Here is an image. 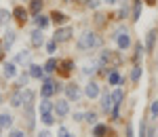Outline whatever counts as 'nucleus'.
I'll list each match as a JSON object with an SVG mask.
<instances>
[{
  "label": "nucleus",
  "mask_w": 158,
  "mask_h": 137,
  "mask_svg": "<svg viewBox=\"0 0 158 137\" xmlns=\"http://www.w3.org/2000/svg\"><path fill=\"white\" fill-rule=\"evenodd\" d=\"M97 44H99V36L95 32H85L78 38V49L80 51H91V49H95Z\"/></svg>",
  "instance_id": "nucleus-1"
},
{
  "label": "nucleus",
  "mask_w": 158,
  "mask_h": 137,
  "mask_svg": "<svg viewBox=\"0 0 158 137\" xmlns=\"http://www.w3.org/2000/svg\"><path fill=\"white\" fill-rule=\"evenodd\" d=\"M114 38H116L118 49H120V51H127L129 47H131V36H129V32H127V30H118V32L114 34Z\"/></svg>",
  "instance_id": "nucleus-2"
},
{
  "label": "nucleus",
  "mask_w": 158,
  "mask_h": 137,
  "mask_svg": "<svg viewBox=\"0 0 158 137\" xmlns=\"http://www.w3.org/2000/svg\"><path fill=\"white\" fill-rule=\"evenodd\" d=\"M53 112H55V116H59V118L68 116V112H70V103H68V99H57L55 106H53Z\"/></svg>",
  "instance_id": "nucleus-3"
},
{
  "label": "nucleus",
  "mask_w": 158,
  "mask_h": 137,
  "mask_svg": "<svg viewBox=\"0 0 158 137\" xmlns=\"http://www.w3.org/2000/svg\"><path fill=\"white\" fill-rule=\"evenodd\" d=\"M70 38H72V30H70V27H59V30L55 32L53 40H55V42H68Z\"/></svg>",
  "instance_id": "nucleus-4"
},
{
  "label": "nucleus",
  "mask_w": 158,
  "mask_h": 137,
  "mask_svg": "<svg viewBox=\"0 0 158 137\" xmlns=\"http://www.w3.org/2000/svg\"><path fill=\"white\" fill-rule=\"evenodd\" d=\"M65 95H68V101H78L82 93H80L78 85H68V87H65Z\"/></svg>",
  "instance_id": "nucleus-5"
},
{
  "label": "nucleus",
  "mask_w": 158,
  "mask_h": 137,
  "mask_svg": "<svg viewBox=\"0 0 158 137\" xmlns=\"http://www.w3.org/2000/svg\"><path fill=\"white\" fill-rule=\"evenodd\" d=\"M30 40H32V44H34V47H42V44H44V34H42V30L36 27V30L32 32Z\"/></svg>",
  "instance_id": "nucleus-6"
},
{
  "label": "nucleus",
  "mask_w": 158,
  "mask_h": 137,
  "mask_svg": "<svg viewBox=\"0 0 158 137\" xmlns=\"http://www.w3.org/2000/svg\"><path fill=\"white\" fill-rule=\"evenodd\" d=\"M85 95L89 97V99L99 97V85H97V82H89V85L85 87Z\"/></svg>",
  "instance_id": "nucleus-7"
},
{
  "label": "nucleus",
  "mask_w": 158,
  "mask_h": 137,
  "mask_svg": "<svg viewBox=\"0 0 158 137\" xmlns=\"http://www.w3.org/2000/svg\"><path fill=\"white\" fill-rule=\"evenodd\" d=\"M40 93H42V97H51L53 93H57V91H55V82L47 78V80H44V85H42V89H40Z\"/></svg>",
  "instance_id": "nucleus-8"
},
{
  "label": "nucleus",
  "mask_w": 158,
  "mask_h": 137,
  "mask_svg": "<svg viewBox=\"0 0 158 137\" xmlns=\"http://www.w3.org/2000/svg\"><path fill=\"white\" fill-rule=\"evenodd\" d=\"M101 108L106 112H112L114 110V99H112V93H103L101 95Z\"/></svg>",
  "instance_id": "nucleus-9"
},
{
  "label": "nucleus",
  "mask_w": 158,
  "mask_h": 137,
  "mask_svg": "<svg viewBox=\"0 0 158 137\" xmlns=\"http://www.w3.org/2000/svg\"><path fill=\"white\" fill-rule=\"evenodd\" d=\"M11 106H13V108L23 106V89H17V91L11 95Z\"/></svg>",
  "instance_id": "nucleus-10"
},
{
  "label": "nucleus",
  "mask_w": 158,
  "mask_h": 137,
  "mask_svg": "<svg viewBox=\"0 0 158 137\" xmlns=\"http://www.w3.org/2000/svg\"><path fill=\"white\" fill-rule=\"evenodd\" d=\"M53 106H55V103H53V101H51L49 97H44V99L40 101V106H38V112H40V114H47V112H53Z\"/></svg>",
  "instance_id": "nucleus-11"
},
{
  "label": "nucleus",
  "mask_w": 158,
  "mask_h": 137,
  "mask_svg": "<svg viewBox=\"0 0 158 137\" xmlns=\"http://www.w3.org/2000/svg\"><path fill=\"white\" fill-rule=\"evenodd\" d=\"M13 15H15V19H17L19 23H25V21H27V11H25L23 6H17V9L13 11Z\"/></svg>",
  "instance_id": "nucleus-12"
},
{
  "label": "nucleus",
  "mask_w": 158,
  "mask_h": 137,
  "mask_svg": "<svg viewBox=\"0 0 158 137\" xmlns=\"http://www.w3.org/2000/svg\"><path fill=\"white\" fill-rule=\"evenodd\" d=\"M2 70H4L6 78H13V76H17V63H4Z\"/></svg>",
  "instance_id": "nucleus-13"
},
{
  "label": "nucleus",
  "mask_w": 158,
  "mask_h": 137,
  "mask_svg": "<svg viewBox=\"0 0 158 137\" xmlns=\"http://www.w3.org/2000/svg\"><path fill=\"white\" fill-rule=\"evenodd\" d=\"M30 76H32V78H42V76H44V65L40 68L36 63H32V65H30Z\"/></svg>",
  "instance_id": "nucleus-14"
},
{
  "label": "nucleus",
  "mask_w": 158,
  "mask_h": 137,
  "mask_svg": "<svg viewBox=\"0 0 158 137\" xmlns=\"http://www.w3.org/2000/svg\"><path fill=\"white\" fill-rule=\"evenodd\" d=\"M11 125H13V116L11 114H0V129H11Z\"/></svg>",
  "instance_id": "nucleus-15"
},
{
  "label": "nucleus",
  "mask_w": 158,
  "mask_h": 137,
  "mask_svg": "<svg viewBox=\"0 0 158 137\" xmlns=\"http://www.w3.org/2000/svg\"><path fill=\"white\" fill-rule=\"evenodd\" d=\"M154 42H156V30H150L148 36H146V49L152 51L154 49Z\"/></svg>",
  "instance_id": "nucleus-16"
},
{
  "label": "nucleus",
  "mask_w": 158,
  "mask_h": 137,
  "mask_svg": "<svg viewBox=\"0 0 158 137\" xmlns=\"http://www.w3.org/2000/svg\"><path fill=\"white\" fill-rule=\"evenodd\" d=\"M25 122L30 129H34V108L32 106H25Z\"/></svg>",
  "instance_id": "nucleus-17"
},
{
  "label": "nucleus",
  "mask_w": 158,
  "mask_h": 137,
  "mask_svg": "<svg viewBox=\"0 0 158 137\" xmlns=\"http://www.w3.org/2000/svg\"><path fill=\"white\" fill-rule=\"evenodd\" d=\"M25 61H30V51L21 49L17 53V57H15V63H25Z\"/></svg>",
  "instance_id": "nucleus-18"
},
{
  "label": "nucleus",
  "mask_w": 158,
  "mask_h": 137,
  "mask_svg": "<svg viewBox=\"0 0 158 137\" xmlns=\"http://www.w3.org/2000/svg\"><path fill=\"white\" fill-rule=\"evenodd\" d=\"M34 23H36L40 30H44V27L49 25V17H44V15H40V13H38L36 17H34Z\"/></svg>",
  "instance_id": "nucleus-19"
},
{
  "label": "nucleus",
  "mask_w": 158,
  "mask_h": 137,
  "mask_svg": "<svg viewBox=\"0 0 158 137\" xmlns=\"http://www.w3.org/2000/svg\"><path fill=\"white\" fill-rule=\"evenodd\" d=\"M40 120L44 122V125H55V112H47V114H40Z\"/></svg>",
  "instance_id": "nucleus-20"
},
{
  "label": "nucleus",
  "mask_w": 158,
  "mask_h": 137,
  "mask_svg": "<svg viewBox=\"0 0 158 137\" xmlns=\"http://www.w3.org/2000/svg\"><path fill=\"white\" fill-rule=\"evenodd\" d=\"M106 133H108V127L106 125H95V129H93V137H106Z\"/></svg>",
  "instance_id": "nucleus-21"
},
{
  "label": "nucleus",
  "mask_w": 158,
  "mask_h": 137,
  "mask_svg": "<svg viewBox=\"0 0 158 137\" xmlns=\"http://www.w3.org/2000/svg\"><path fill=\"white\" fill-rule=\"evenodd\" d=\"M2 42H4V49H9L13 42H15V32H6L4 38H2Z\"/></svg>",
  "instance_id": "nucleus-22"
},
{
  "label": "nucleus",
  "mask_w": 158,
  "mask_h": 137,
  "mask_svg": "<svg viewBox=\"0 0 158 137\" xmlns=\"http://www.w3.org/2000/svg\"><path fill=\"white\" fill-rule=\"evenodd\" d=\"M57 68H59V63H57V59H53V57L44 63V72H55Z\"/></svg>",
  "instance_id": "nucleus-23"
},
{
  "label": "nucleus",
  "mask_w": 158,
  "mask_h": 137,
  "mask_svg": "<svg viewBox=\"0 0 158 137\" xmlns=\"http://www.w3.org/2000/svg\"><path fill=\"white\" fill-rule=\"evenodd\" d=\"M108 82H110V85H120V82H122L120 74H118V72H110V74H108Z\"/></svg>",
  "instance_id": "nucleus-24"
},
{
  "label": "nucleus",
  "mask_w": 158,
  "mask_h": 137,
  "mask_svg": "<svg viewBox=\"0 0 158 137\" xmlns=\"http://www.w3.org/2000/svg\"><path fill=\"white\" fill-rule=\"evenodd\" d=\"M32 99H34V91L23 89V106H32Z\"/></svg>",
  "instance_id": "nucleus-25"
},
{
  "label": "nucleus",
  "mask_w": 158,
  "mask_h": 137,
  "mask_svg": "<svg viewBox=\"0 0 158 137\" xmlns=\"http://www.w3.org/2000/svg\"><path fill=\"white\" fill-rule=\"evenodd\" d=\"M30 11L34 13V15H38V13L42 11V0H32V4H30Z\"/></svg>",
  "instance_id": "nucleus-26"
},
{
  "label": "nucleus",
  "mask_w": 158,
  "mask_h": 137,
  "mask_svg": "<svg viewBox=\"0 0 158 137\" xmlns=\"http://www.w3.org/2000/svg\"><path fill=\"white\" fill-rule=\"evenodd\" d=\"M141 72H143V70H141V65H135L133 72H131V80H133V82H137V80L141 78Z\"/></svg>",
  "instance_id": "nucleus-27"
},
{
  "label": "nucleus",
  "mask_w": 158,
  "mask_h": 137,
  "mask_svg": "<svg viewBox=\"0 0 158 137\" xmlns=\"http://www.w3.org/2000/svg\"><path fill=\"white\" fill-rule=\"evenodd\" d=\"M51 19H53V21H55V23H63V21H65V19H68V17H65V15H63V13L55 11V13H53V15H51Z\"/></svg>",
  "instance_id": "nucleus-28"
},
{
  "label": "nucleus",
  "mask_w": 158,
  "mask_h": 137,
  "mask_svg": "<svg viewBox=\"0 0 158 137\" xmlns=\"http://www.w3.org/2000/svg\"><path fill=\"white\" fill-rule=\"evenodd\" d=\"M9 19H11V13L6 11V9H0V25H4Z\"/></svg>",
  "instance_id": "nucleus-29"
},
{
  "label": "nucleus",
  "mask_w": 158,
  "mask_h": 137,
  "mask_svg": "<svg viewBox=\"0 0 158 137\" xmlns=\"http://www.w3.org/2000/svg\"><path fill=\"white\" fill-rule=\"evenodd\" d=\"M85 120L89 122V125H97V114H95V112H86L85 114Z\"/></svg>",
  "instance_id": "nucleus-30"
},
{
  "label": "nucleus",
  "mask_w": 158,
  "mask_h": 137,
  "mask_svg": "<svg viewBox=\"0 0 158 137\" xmlns=\"http://www.w3.org/2000/svg\"><path fill=\"white\" fill-rule=\"evenodd\" d=\"M72 68H74V63L70 61V59L61 63V72H63V74H70V72H72Z\"/></svg>",
  "instance_id": "nucleus-31"
},
{
  "label": "nucleus",
  "mask_w": 158,
  "mask_h": 137,
  "mask_svg": "<svg viewBox=\"0 0 158 137\" xmlns=\"http://www.w3.org/2000/svg\"><path fill=\"white\" fill-rule=\"evenodd\" d=\"M139 15H141V2L137 0V2H135V9H133V19L135 21L139 19Z\"/></svg>",
  "instance_id": "nucleus-32"
},
{
  "label": "nucleus",
  "mask_w": 158,
  "mask_h": 137,
  "mask_svg": "<svg viewBox=\"0 0 158 137\" xmlns=\"http://www.w3.org/2000/svg\"><path fill=\"white\" fill-rule=\"evenodd\" d=\"M27 80H30V72H27V74H21V76H19V89H23L25 85H27Z\"/></svg>",
  "instance_id": "nucleus-33"
},
{
  "label": "nucleus",
  "mask_w": 158,
  "mask_h": 137,
  "mask_svg": "<svg viewBox=\"0 0 158 137\" xmlns=\"http://www.w3.org/2000/svg\"><path fill=\"white\" fill-rule=\"evenodd\" d=\"M55 49H57V42H55V40L47 42V53H49V55H53V53H55Z\"/></svg>",
  "instance_id": "nucleus-34"
},
{
  "label": "nucleus",
  "mask_w": 158,
  "mask_h": 137,
  "mask_svg": "<svg viewBox=\"0 0 158 137\" xmlns=\"http://www.w3.org/2000/svg\"><path fill=\"white\" fill-rule=\"evenodd\" d=\"M150 114H152L154 118L158 116V99H156V101H152V106H150Z\"/></svg>",
  "instance_id": "nucleus-35"
},
{
  "label": "nucleus",
  "mask_w": 158,
  "mask_h": 137,
  "mask_svg": "<svg viewBox=\"0 0 158 137\" xmlns=\"http://www.w3.org/2000/svg\"><path fill=\"white\" fill-rule=\"evenodd\" d=\"M82 72H85L86 76H91V74H93V72H95V65H93V63H86L85 68H82Z\"/></svg>",
  "instance_id": "nucleus-36"
},
{
  "label": "nucleus",
  "mask_w": 158,
  "mask_h": 137,
  "mask_svg": "<svg viewBox=\"0 0 158 137\" xmlns=\"http://www.w3.org/2000/svg\"><path fill=\"white\" fill-rule=\"evenodd\" d=\"M70 135V131L65 129V127H59V131H57V137H68Z\"/></svg>",
  "instance_id": "nucleus-37"
},
{
  "label": "nucleus",
  "mask_w": 158,
  "mask_h": 137,
  "mask_svg": "<svg viewBox=\"0 0 158 137\" xmlns=\"http://www.w3.org/2000/svg\"><path fill=\"white\" fill-rule=\"evenodd\" d=\"M99 2H101V0H86V6H89V9H97Z\"/></svg>",
  "instance_id": "nucleus-38"
},
{
  "label": "nucleus",
  "mask_w": 158,
  "mask_h": 137,
  "mask_svg": "<svg viewBox=\"0 0 158 137\" xmlns=\"http://www.w3.org/2000/svg\"><path fill=\"white\" fill-rule=\"evenodd\" d=\"M9 137H23V131H17V129H13L11 133H9Z\"/></svg>",
  "instance_id": "nucleus-39"
},
{
  "label": "nucleus",
  "mask_w": 158,
  "mask_h": 137,
  "mask_svg": "<svg viewBox=\"0 0 158 137\" xmlns=\"http://www.w3.org/2000/svg\"><path fill=\"white\" fill-rule=\"evenodd\" d=\"M74 120H85V114H82V112H76V114H74Z\"/></svg>",
  "instance_id": "nucleus-40"
},
{
  "label": "nucleus",
  "mask_w": 158,
  "mask_h": 137,
  "mask_svg": "<svg viewBox=\"0 0 158 137\" xmlns=\"http://www.w3.org/2000/svg\"><path fill=\"white\" fill-rule=\"evenodd\" d=\"M4 51H6V49H4V42H2V40H0V59H2V57H4Z\"/></svg>",
  "instance_id": "nucleus-41"
},
{
  "label": "nucleus",
  "mask_w": 158,
  "mask_h": 137,
  "mask_svg": "<svg viewBox=\"0 0 158 137\" xmlns=\"http://www.w3.org/2000/svg\"><path fill=\"white\" fill-rule=\"evenodd\" d=\"M38 137H51V131H40Z\"/></svg>",
  "instance_id": "nucleus-42"
},
{
  "label": "nucleus",
  "mask_w": 158,
  "mask_h": 137,
  "mask_svg": "<svg viewBox=\"0 0 158 137\" xmlns=\"http://www.w3.org/2000/svg\"><path fill=\"white\" fill-rule=\"evenodd\" d=\"M127 137H133V127H131V125L127 127Z\"/></svg>",
  "instance_id": "nucleus-43"
},
{
  "label": "nucleus",
  "mask_w": 158,
  "mask_h": 137,
  "mask_svg": "<svg viewBox=\"0 0 158 137\" xmlns=\"http://www.w3.org/2000/svg\"><path fill=\"white\" fill-rule=\"evenodd\" d=\"M103 2H108V4H114V2H118V0H103Z\"/></svg>",
  "instance_id": "nucleus-44"
},
{
  "label": "nucleus",
  "mask_w": 158,
  "mask_h": 137,
  "mask_svg": "<svg viewBox=\"0 0 158 137\" xmlns=\"http://www.w3.org/2000/svg\"><path fill=\"white\" fill-rule=\"evenodd\" d=\"M148 2H152V4H154V2H156V0H148Z\"/></svg>",
  "instance_id": "nucleus-45"
},
{
  "label": "nucleus",
  "mask_w": 158,
  "mask_h": 137,
  "mask_svg": "<svg viewBox=\"0 0 158 137\" xmlns=\"http://www.w3.org/2000/svg\"><path fill=\"white\" fill-rule=\"evenodd\" d=\"M0 103H2V95H0Z\"/></svg>",
  "instance_id": "nucleus-46"
},
{
  "label": "nucleus",
  "mask_w": 158,
  "mask_h": 137,
  "mask_svg": "<svg viewBox=\"0 0 158 137\" xmlns=\"http://www.w3.org/2000/svg\"><path fill=\"white\" fill-rule=\"evenodd\" d=\"M63 2H70V0H63Z\"/></svg>",
  "instance_id": "nucleus-47"
},
{
  "label": "nucleus",
  "mask_w": 158,
  "mask_h": 137,
  "mask_svg": "<svg viewBox=\"0 0 158 137\" xmlns=\"http://www.w3.org/2000/svg\"><path fill=\"white\" fill-rule=\"evenodd\" d=\"M68 137H74V135H68Z\"/></svg>",
  "instance_id": "nucleus-48"
}]
</instances>
